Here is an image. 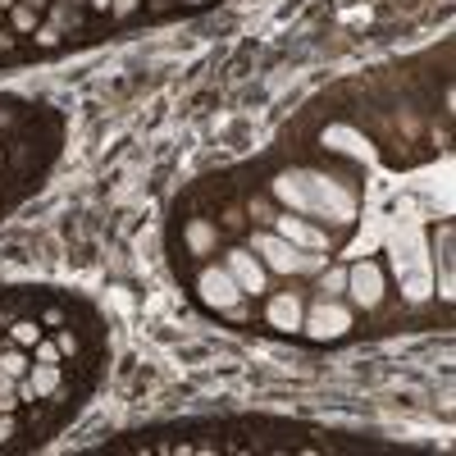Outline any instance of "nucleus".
<instances>
[{
    "label": "nucleus",
    "mask_w": 456,
    "mask_h": 456,
    "mask_svg": "<svg viewBox=\"0 0 456 456\" xmlns=\"http://www.w3.org/2000/svg\"><path fill=\"white\" fill-rule=\"evenodd\" d=\"M270 192L292 210V215H306V219H324V224H342L347 228L356 219V192L352 183H338L329 174L315 169H288L270 183Z\"/></svg>",
    "instance_id": "1"
},
{
    "label": "nucleus",
    "mask_w": 456,
    "mask_h": 456,
    "mask_svg": "<svg viewBox=\"0 0 456 456\" xmlns=\"http://www.w3.org/2000/svg\"><path fill=\"white\" fill-rule=\"evenodd\" d=\"M251 251L260 256L265 270H274V274H297V270H306V256H301L288 238H279L274 228H270V233H251Z\"/></svg>",
    "instance_id": "2"
},
{
    "label": "nucleus",
    "mask_w": 456,
    "mask_h": 456,
    "mask_svg": "<svg viewBox=\"0 0 456 456\" xmlns=\"http://www.w3.org/2000/svg\"><path fill=\"white\" fill-rule=\"evenodd\" d=\"M197 292H201V301L210 311H233L238 301L247 297L242 288H238V279L224 270V265H206V270L197 274Z\"/></svg>",
    "instance_id": "3"
},
{
    "label": "nucleus",
    "mask_w": 456,
    "mask_h": 456,
    "mask_svg": "<svg viewBox=\"0 0 456 456\" xmlns=\"http://www.w3.org/2000/svg\"><path fill=\"white\" fill-rule=\"evenodd\" d=\"M347 292H352L356 306L374 311L379 301H384V265H379V260H361V265H352V270H347Z\"/></svg>",
    "instance_id": "4"
},
{
    "label": "nucleus",
    "mask_w": 456,
    "mask_h": 456,
    "mask_svg": "<svg viewBox=\"0 0 456 456\" xmlns=\"http://www.w3.org/2000/svg\"><path fill=\"white\" fill-rule=\"evenodd\" d=\"M224 270L238 279V288H242L247 297H260V292H265V265H260V256H256V251L233 247V251L224 256Z\"/></svg>",
    "instance_id": "5"
},
{
    "label": "nucleus",
    "mask_w": 456,
    "mask_h": 456,
    "mask_svg": "<svg viewBox=\"0 0 456 456\" xmlns=\"http://www.w3.org/2000/svg\"><path fill=\"white\" fill-rule=\"evenodd\" d=\"M301 329H311L315 338H342V333L352 329V315L342 311L333 297H324V301H315L311 315H301Z\"/></svg>",
    "instance_id": "6"
},
{
    "label": "nucleus",
    "mask_w": 456,
    "mask_h": 456,
    "mask_svg": "<svg viewBox=\"0 0 456 456\" xmlns=\"http://www.w3.org/2000/svg\"><path fill=\"white\" fill-rule=\"evenodd\" d=\"M274 233L288 238L297 251H301V247H306V251H324V247H329V233H320L315 224H306V215H292V210H288V215H274Z\"/></svg>",
    "instance_id": "7"
},
{
    "label": "nucleus",
    "mask_w": 456,
    "mask_h": 456,
    "mask_svg": "<svg viewBox=\"0 0 456 456\" xmlns=\"http://www.w3.org/2000/svg\"><path fill=\"white\" fill-rule=\"evenodd\" d=\"M301 297L297 292H274L270 301H265V324L279 329V333H297L301 329Z\"/></svg>",
    "instance_id": "8"
},
{
    "label": "nucleus",
    "mask_w": 456,
    "mask_h": 456,
    "mask_svg": "<svg viewBox=\"0 0 456 456\" xmlns=\"http://www.w3.org/2000/svg\"><path fill=\"white\" fill-rule=\"evenodd\" d=\"M187 251H192V256H206L215 242H219V228L210 224V219H187Z\"/></svg>",
    "instance_id": "9"
},
{
    "label": "nucleus",
    "mask_w": 456,
    "mask_h": 456,
    "mask_svg": "<svg viewBox=\"0 0 456 456\" xmlns=\"http://www.w3.org/2000/svg\"><path fill=\"white\" fill-rule=\"evenodd\" d=\"M32 361H42V365H64L60 338H37V347H32Z\"/></svg>",
    "instance_id": "10"
},
{
    "label": "nucleus",
    "mask_w": 456,
    "mask_h": 456,
    "mask_svg": "<svg viewBox=\"0 0 456 456\" xmlns=\"http://www.w3.org/2000/svg\"><path fill=\"white\" fill-rule=\"evenodd\" d=\"M320 292H324V297L347 292V270H333V274H324V279H320Z\"/></svg>",
    "instance_id": "11"
},
{
    "label": "nucleus",
    "mask_w": 456,
    "mask_h": 456,
    "mask_svg": "<svg viewBox=\"0 0 456 456\" xmlns=\"http://www.w3.org/2000/svg\"><path fill=\"white\" fill-rule=\"evenodd\" d=\"M10 19H14L19 32H37V10H28V5H10Z\"/></svg>",
    "instance_id": "12"
},
{
    "label": "nucleus",
    "mask_w": 456,
    "mask_h": 456,
    "mask_svg": "<svg viewBox=\"0 0 456 456\" xmlns=\"http://www.w3.org/2000/svg\"><path fill=\"white\" fill-rule=\"evenodd\" d=\"M133 10H137V0H110V14L114 19H128Z\"/></svg>",
    "instance_id": "13"
},
{
    "label": "nucleus",
    "mask_w": 456,
    "mask_h": 456,
    "mask_svg": "<svg viewBox=\"0 0 456 456\" xmlns=\"http://www.w3.org/2000/svg\"><path fill=\"white\" fill-rule=\"evenodd\" d=\"M19 5H28V10H37V14H42V10H51V0H19Z\"/></svg>",
    "instance_id": "14"
},
{
    "label": "nucleus",
    "mask_w": 456,
    "mask_h": 456,
    "mask_svg": "<svg viewBox=\"0 0 456 456\" xmlns=\"http://www.w3.org/2000/svg\"><path fill=\"white\" fill-rule=\"evenodd\" d=\"M87 5H92L96 14H110V0H87Z\"/></svg>",
    "instance_id": "15"
},
{
    "label": "nucleus",
    "mask_w": 456,
    "mask_h": 456,
    "mask_svg": "<svg viewBox=\"0 0 456 456\" xmlns=\"http://www.w3.org/2000/svg\"><path fill=\"white\" fill-rule=\"evenodd\" d=\"M83 5V0H60V10H78Z\"/></svg>",
    "instance_id": "16"
},
{
    "label": "nucleus",
    "mask_w": 456,
    "mask_h": 456,
    "mask_svg": "<svg viewBox=\"0 0 456 456\" xmlns=\"http://www.w3.org/2000/svg\"><path fill=\"white\" fill-rule=\"evenodd\" d=\"M10 5H19V0H0V10H10Z\"/></svg>",
    "instance_id": "17"
},
{
    "label": "nucleus",
    "mask_w": 456,
    "mask_h": 456,
    "mask_svg": "<svg viewBox=\"0 0 456 456\" xmlns=\"http://www.w3.org/2000/svg\"><path fill=\"white\" fill-rule=\"evenodd\" d=\"M192 5H201V0H192Z\"/></svg>",
    "instance_id": "18"
}]
</instances>
